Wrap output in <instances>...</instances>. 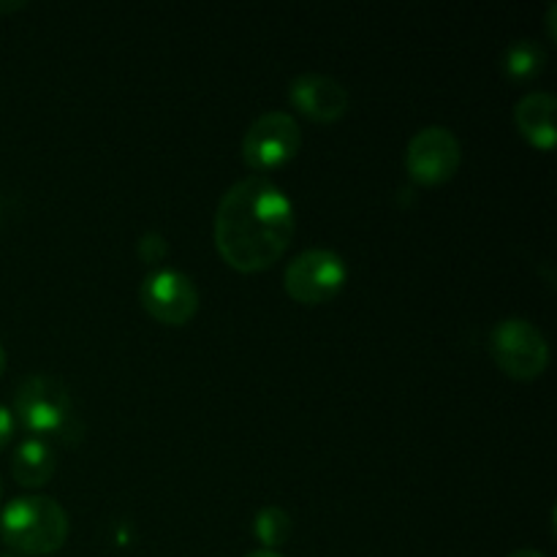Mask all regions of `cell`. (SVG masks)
Returning <instances> with one entry per match:
<instances>
[{
  "instance_id": "6da1fadb",
  "label": "cell",
  "mask_w": 557,
  "mask_h": 557,
  "mask_svg": "<svg viewBox=\"0 0 557 557\" xmlns=\"http://www.w3.org/2000/svg\"><path fill=\"white\" fill-rule=\"evenodd\" d=\"M297 212L292 199L267 177H245L221 196L215 210V248L243 275L270 270L292 245Z\"/></svg>"
},
{
  "instance_id": "7a4b0ae2",
  "label": "cell",
  "mask_w": 557,
  "mask_h": 557,
  "mask_svg": "<svg viewBox=\"0 0 557 557\" xmlns=\"http://www.w3.org/2000/svg\"><path fill=\"white\" fill-rule=\"evenodd\" d=\"M0 539L14 553L52 555L69 539V515L63 506L44 495L14 498L0 515Z\"/></svg>"
},
{
  "instance_id": "3957f363",
  "label": "cell",
  "mask_w": 557,
  "mask_h": 557,
  "mask_svg": "<svg viewBox=\"0 0 557 557\" xmlns=\"http://www.w3.org/2000/svg\"><path fill=\"white\" fill-rule=\"evenodd\" d=\"M490 357L509 379L533 381L549 368L547 337L525 319H504L490 332Z\"/></svg>"
},
{
  "instance_id": "277c9868",
  "label": "cell",
  "mask_w": 557,
  "mask_h": 557,
  "mask_svg": "<svg viewBox=\"0 0 557 557\" xmlns=\"http://www.w3.org/2000/svg\"><path fill=\"white\" fill-rule=\"evenodd\" d=\"M346 281V261H343L341 253L330 248L302 250L286 267V275H283V286H286L288 297L299 305L332 302L343 292Z\"/></svg>"
},
{
  "instance_id": "5b68a950",
  "label": "cell",
  "mask_w": 557,
  "mask_h": 557,
  "mask_svg": "<svg viewBox=\"0 0 557 557\" xmlns=\"http://www.w3.org/2000/svg\"><path fill=\"white\" fill-rule=\"evenodd\" d=\"M71 395L63 381L52 375H30L20 384L14 397V417L27 433L54 435L63 433L71 422Z\"/></svg>"
},
{
  "instance_id": "8992f818",
  "label": "cell",
  "mask_w": 557,
  "mask_h": 557,
  "mask_svg": "<svg viewBox=\"0 0 557 557\" xmlns=\"http://www.w3.org/2000/svg\"><path fill=\"white\" fill-rule=\"evenodd\" d=\"M462 161L460 139L444 125L417 131L406 147V172L419 185H444L457 174Z\"/></svg>"
},
{
  "instance_id": "52a82bcc",
  "label": "cell",
  "mask_w": 557,
  "mask_h": 557,
  "mask_svg": "<svg viewBox=\"0 0 557 557\" xmlns=\"http://www.w3.org/2000/svg\"><path fill=\"white\" fill-rule=\"evenodd\" d=\"M302 145L297 120L288 112H264L250 123L243 139V158L253 172H272L292 161Z\"/></svg>"
},
{
  "instance_id": "ba28073f",
  "label": "cell",
  "mask_w": 557,
  "mask_h": 557,
  "mask_svg": "<svg viewBox=\"0 0 557 557\" xmlns=\"http://www.w3.org/2000/svg\"><path fill=\"white\" fill-rule=\"evenodd\" d=\"M139 302L163 326H183L199 313V292L180 270H156L141 281Z\"/></svg>"
},
{
  "instance_id": "9c48e42d",
  "label": "cell",
  "mask_w": 557,
  "mask_h": 557,
  "mask_svg": "<svg viewBox=\"0 0 557 557\" xmlns=\"http://www.w3.org/2000/svg\"><path fill=\"white\" fill-rule=\"evenodd\" d=\"M288 101L313 123H337L348 112V90L326 74H299L288 87Z\"/></svg>"
},
{
  "instance_id": "30bf717a",
  "label": "cell",
  "mask_w": 557,
  "mask_h": 557,
  "mask_svg": "<svg viewBox=\"0 0 557 557\" xmlns=\"http://www.w3.org/2000/svg\"><path fill=\"white\" fill-rule=\"evenodd\" d=\"M555 112H557V98L553 92H528L517 101L515 107V125L533 147L539 150H553L557 131H555Z\"/></svg>"
},
{
  "instance_id": "8fae6325",
  "label": "cell",
  "mask_w": 557,
  "mask_h": 557,
  "mask_svg": "<svg viewBox=\"0 0 557 557\" xmlns=\"http://www.w3.org/2000/svg\"><path fill=\"white\" fill-rule=\"evenodd\" d=\"M54 468H58L54 451L41 438L22 441L14 451V460H11V473H14L16 484L33 490L49 484V479L54 476Z\"/></svg>"
},
{
  "instance_id": "7c38bea8",
  "label": "cell",
  "mask_w": 557,
  "mask_h": 557,
  "mask_svg": "<svg viewBox=\"0 0 557 557\" xmlns=\"http://www.w3.org/2000/svg\"><path fill=\"white\" fill-rule=\"evenodd\" d=\"M544 65H547V52L536 41H528V38L509 44L504 54V74L515 82L536 79Z\"/></svg>"
},
{
  "instance_id": "4fadbf2b",
  "label": "cell",
  "mask_w": 557,
  "mask_h": 557,
  "mask_svg": "<svg viewBox=\"0 0 557 557\" xmlns=\"http://www.w3.org/2000/svg\"><path fill=\"white\" fill-rule=\"evenodd\" d=\"M292 515H288L286 509H281V506H264V509L253 517V533L261 542V549L277 553V547H283V544L292 539Z\"/></svg>"
},
{
  "instance_id": "5bb4252c",
  "label": "cell",
  "mask_w": 557,
  "mask_h": 557,
  "mask_svg": "<svg viewBox=\"0 0 557 557\" xmlns=\"http://www.w3.org/2000/svg\"><path fill=\"white\" fill-rule=\"evenodd\" d=\"M169 253V243L158 232H147L139 237V256L147 264H156Z\"/></svg>"
},
{
  "instance_id": "9a60e30c",
  "label": "cell",
  "mask_w": 557,
  "mask_h": 557,
  "mask_svg": "<svg viewBox=\"0 0 557 557\" xmlns=\"http://www.w3.org/2000/svg\"><path fill=\"white\" fill-rule=\"evenodd\" d=\"M11 435H14V417L5 406H0V451L11 444Z\"/></svg>"
},
{
  "instance_id": "2e32d148",
  "label": "cell",
  "mask_w": 557,
  "mask_h": 557,
  "mask_svg": "<svg viewBox=\"0 0 557 557\" xmlns=\"http://www.w3.org/2000/svg\"><path fill=\"white\" fill-rule=\"evenodd\" d=\"M509 557H547V555L539 553V549H517V553H511Z\"/></svg>"
},
{
  "instance_id": "e0dca14e",
  "label": "cell",
  "mask_w": 557,
  "mask_h": 557,
  "mask_svg": "<svg viewBox=\"0 0 557 557\" xmlns=\"http://www.w3.org/2000/svg\"><path fill=\"white\" fill-rule=\"evenodd\" d=\"M27 3H0V14H5V11H20L25 9Z\"/></svg>"
},
{
  "instance_id": "ac0fdd59",
  "label": "cell",
  "mask_w": 557,
  "mask_h": 557,
  "mask_svg": "<svg viewBox=\"0 0 557 557\" xmlns=\"http://www.w3.org/2000/svg\"><path fill=\"white\" fill-rule=\"evenodd\" d=\"M245 557H283V555L272 553V549H256V553H250V555H245Z\"/></svg>"
},
{
  "instance_id": "d6986e66",
  "label": "cell",
  "mask_w": 557,
  "mask_h": 557,
  "mask_svg": "<svg viewBox=\"0 0 557 557\" xmlns=\"http://www.w3.org/2000/svg\"><path fill=\"white\" fill-rule=\"evenodd\" d=\"M555 11L557 5H549V38H555Z\"/></svg>"
},
{
  "instance_id": "ffe728a7",
  "label": "cell",
  "mask_w": 557,
  "mask_h": 557,
  "mask_svg": "<svg viewBox=\"0 0 557 557\" xmlns=\"http://www.w3.org/2000/svg\"><path fill=\"white\" fill-rule=\"evenodd\" d=\"M3 370H5V351L3 346H0V375H3Z\"/></svg>"
},
{
  "instance_id": "44dd1931",
  "label": "cell",
  "mask_w": 557,
  "mask_h": 557,
  "mask_svg": "<svg viewBox=\"0 0 557 557\" xmlns=\"http://www.w3.org/2000/svg\"><path fill=\"white\" fill-rule=\"evenodd\" d=\"M0 498H3V484H0Z\"/></svg>"
},
{
  "instance_id": "7402d4cb",
  "label": "cell",
  "mask_w": 557,
  "mask_h": 557,
  "mask_svg": "<svg viewBox=\"0 0 557 557\" xmlns=\"http://www.w3.org/2000/svg\"><path fill=\"white\" fill-rule=\"evenodd\" d=\"M0 557H14V555H0Z\"/></svg>"
}]
</instances>
